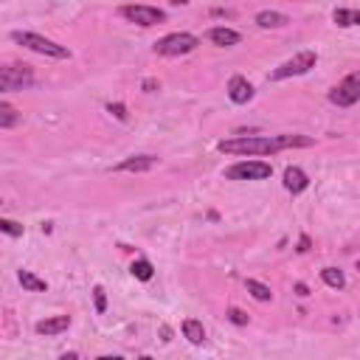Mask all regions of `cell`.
<instances>
[{
  "label": "cell",
  "instance_id": "cell-1",
  "mask_svg": "<svg viewBox=\"0 0 360 360\" xmlns=\"http://www.w3.org/2000/svg\"><path fill=\"white\" fill-rule=\"evenodd\" d=\"M290 147H312V138L307 135H237V138L219 141L217 150L222 155H273Z\"/></svg>",
  "mask_w": 360,
  "mask_h": 360
},
{
  "label": "cell",
  "instance_id": "cell-2",
  "mask_svg": "<svg viewBox=\"0 0 360 360\" xmlns=\"http://www.w3.org/2000/svg\"><path fill=\"white\" fill-rule=\"evenodd\" d=\"M12 39L17 45H23V48L34 51V54H42V57H51V60H68L71 51L65 48V45L42 37V34H34V31H12Z\"/></svg>",
  "mask_w": 360,
  "mask_h": 360
},
{
  "label": "cell",
  "instance_id": "cell-3",
  "mask_svg": "<svg viewBox=\"0 0 360 360\" xmlns=\"http://www.w3.org/2000/svg\"><path fill=\"white\" fill-rule=\"evenodd\" d=\"M200 45V39L189 31H174V34H166L155 42V54L158 57H186L192 54Z\"/></svg>",
  "mask_w": 360,
  "mask_h": 360
},
{
  "label": "cell",
  "instance_id": "cell-4",
  "mask_svg": "<svg viewBox=\"0 0 360 360\" xmlns=\"http://www.w3.org/2000/svg\"><path fill=\"white\" fill-rule=\"evenodd\" d=\"M34 84V71L28 65H0V93H15Z\"/></svg>",
  "mask_w": 360,
  "mask_h": 360
},
{
  "label": "cell",
  "instance_id": "cell-5",
  "mask_svg": "<svg viewBox=\"0 0 360 360\" xmlns=\"http://www.w3.org/2000/svg\"><path fill=\"white\" fill-rule=\"evenodd\" d=\"M315 62H318V57H315V51H301V54H296L293 60L282 62V65H279L273 73H270V79H273V82H282V79L304 76V73H309V71L315 68Z\"/></svg>",
  "mask_w": 360,
  "mask_h": 360
},
{
  "label": "cell",
  "instance_id": "cell-6",
  "mask_svg": "<svg viewBox=\"0 0 360 360\" xmlns=\"http://www.w3.org/2000/svg\"><path fill=\"white\" fill-rule=\"evenodd\" d=\"M118 15H121L124 20H129V23H135V26H144V28H150V26H161V23L166 20V12H163V9H155V6H147V3L121 6Z\"/></svg>",
  "mask_w": 360,
  "mask_h": 360
},
{
  "label": "cell",
  "instance_id": "cell-7",
  "mask_svg": "<svg viewBox=\"0 0 360 360\" xmlns=\"http://www.w3.org/2000/svg\"><path fill=\"white\" fill-rule=\"evenodd\" d=\"M225 180H267L273 174V166L264 161H240L222 172Z\"/></svg>",
  "mask_w": 360,
  "mask_h": 360
},
{
  "label": "cell",
  "instance_id": "cell-8",
  "mask_svg": "<svg viewBox=\"0 0 360 360\" xmlns=\"http://www.w3.org/2000/svg\"><path fill=\"white\" fill-rule=\"evenodd\" d=\"M330 102L338 107H352L360 102V73H349L338 87L330 90Z\"/></svg>",
  "mask_w": 360,
  "mask_h": 360
},
{
  "label": "cell",
  "instance_id": "cell-9",
  "mask_svg": "<svg viewBox=\"0 0 360 360\" xmlns=\"http://www.w3.org/2000/svg\"><path fill=\"white\" fill-rule=\"evenodd\" d=\"M228 99L234 105H248L253 99V84L245 76H231L228 79Z\"/></svg>",
  "mask_w": 360,
  "mask_h": 360
},
{
  "label": "cell",
  "instance_id": "cell-10",
  "mask_svg": "<svg viewBox=\"0 0 360 360\" xmlns=\"http://www.w3.org/2000/svg\"><path fill=\"white\" fill-rule=\"evenodd\" d=\"M307 186H309V177L304 174V169H298V166H287L285 169V189L290 195H301Z\"/></svg>",
  "mask_w": 360,
  "mask_h": 360
},
{
  "label": "cell",
  "instance_id": "cell-11",
  "mask_svg": "<svg viewBox=\"0 0 360 360\" xmlns=\"http://www.w3.org/2000/svg\"><path fill=\"white\" fill-rule=\"evenodd\" d=\"M208 39L214 42V45H219V48H231V45H240V31H234V28H225V26H214L211 31H208Z\"/></svg>",
  "mask_w": 360,
  "mask_h": 360
},
{
  "label": "cell",
  "instance_id": "cell-12",
  "mask_svg": "<svg viewBox=\"0 0 360 360\" xmlns=\"http://www.w3.org/2000/svg\"><path fill=\"white\" fill-rule=\"evenodd\" d=\"M68 327H71V315H54V318L39 321L34 330H37V335H60V332H65Z\"/></svg>",
  "mask_w": 360,
  "mask_h": 360
},
{
  "label": "cell",
  "instance_id": "cell-13",
  "mask_svg": "<svg viewBox=\"0 0 360 360\" xmlns=\"http://www.w3.org/2000/svg\"><path fill=\"white\" fill-rule=\"evenodd\" d=\"M155 163H158V158H152V155H132V158L121 161L116 166V172H150Z\"/></svg>",
  "mask_w": 360,
  "mask_h": 360
},
{
  "label": "cell",
  "instance_id": "cell-14",
  "mask_svg": "<svg viewBox=\"0 0 360 360\" xmlns=\"http://www.w3.org/2000/svg\"><path fill=\"white\" fill-rule=\"evenodd\" d=\"M287 23H290V17L282 15V12H259L256 15V26L259 28H285Z\"/></svg>",
  "mask_w": 360,
  "mask_h": 360
},
{
  "label": "cell",
  "instance_id": "cell-15",
  "mask_svg": "<svg viewBox=\"0 0 360 360\" xmlns=\"http://www.w3.org/2000/svg\"><path fill=\"white\" fill-rule=\"evenodd\" d=\"M183 338H186L189 343L200 346V343H206V327H203L197 318H186V321H183Z\"/></svg>",
  "mask_w": 360,
  "mask_h": 360
},
{
  "label": "cell",
  "instance_id": "cell-16",
  "mask_svg": "<svg viewBox=\"0 0 360 360\" xmlns=\"http://www.w3.org/2000/svg\"><path fill=\"white\" fill-rule=\"evenodd\" d=\"M17 282H20V285H23V290H28V293H45V290H48L45 279L34 276L31 270H17Z\"/></svg>",
  "mask_w": 360,
  "mask_h": 360
},
{
  "label": "cell",
  "instance_id": "cell-17",
  "mask_svg": "<svg viewBox=\"0 0 360 360\" xmlns=\"http://www.w3.org/2000/svg\"><path fill=\"white\" fill-rule=\"evenodd\" d=\"M20 124V113L15 105L9 102H0V129H9V127H17Z\"/></svg>",
  "mask_w": 360,
  "mask_h": 360
},
{
  "label": "cell",
  "instance_id": "cell-18",
  "mask_svg": "<svg viewBox=\"0 0 360 360\" xmlns=\"http://www.w3.org/2000/svg\"><path fill=\"white\" fill-rule=\"evenodd\" d=\"M129 273L138 279V282H150V279L155 276V267H152V262H147V259H135V262L129 264Z\"/></svg>",
  "mask_w": 360,
  "mask_h": 360
},
{
  "label": "cell",
  "instance_id": "cell-19",
  "mask_svg": "<svg viewBox=\"0 0 360 360\" xmlns=\"http://www.w3.org/2000/svg\"><path fill=\"white\" fill-rule=\"evenodd\" d=\"M321 279L332 290H343L346 287V276H343V270H338V267H324L321 270Z\"/></svg>",
  "mask_w": 360,
  "mask_h": 360
},
{
  "label": "cell",
  "instance_id": "cell-20",
  "mask_svg": "<svg viewBox=\"0 0 360 360\" xmlns=\"http://www.w3.org/2000/svg\"><path fill=\"white\" fill-rule=\"evenodd\" d=\"M332 20H335L341 28H349V26H357V23H360V12H357V9H335V12H332Z\"/></svg>",
  "mask_w": 360,
  "mask_h": 360
},
{
  "label": "cell",
  "instance_id": "cell-21",
  "mask_svg": "<svg viewBox=\"0 0 360 360\" xmlns=\"http://www.w3.org/2000/svg\"><path fill=\"white\" fill-rule=\"evenodd\" d=\"M245 287H248V293H251L256 301H270V298H273L270 287H267V285H262V282H256V279H248V282H245Z\"/></svg>",
  "mask_w": 360,
  "mask_h": 360
},
{
  "label": "cell",
  "instance_id": "cell-22",
  "mask_svg": "<svg viewBox=\"0 0 360 360\" xmlns=\"http://www.w3.org/2000/svg\"><path fill=\"white\" fill-rule=\"evenodd\" d=\"M0 231L9 234L12 240H20V237H23V225L15 222V219H0Z\"/></svg>",
  "mask_w": 360,
  "mask_h": 360
},
{
  "label": "cell",
  "instance_id": "cell-23",
  "mask_svg": "<svg viewBox=\"0 0 360 360\" xmlns=\"http://www.w3.org/2000/svg\"><path fill=\"white\" fill-rule=\"evenodd\" d=\"M93 301H96V312H105V309H107V293H105L102 285L93 287Z\"/></svg>",
  "mask_w": 360,
  "mask_h": 360
},
{
  "label": "cell",
  "instance_id": "cell-24",
  "mask_svg": "<svg viewBox=\"0 0 360 360\" xmlns=\"http://www.w3.org/2000/svg\"><path fill=\"white\" fill-rule=\"evenodd\" d=\"M228 318H231V324H237V327H245V324H248V315H245L240 307H231V309H228Z\"/></svg>",
  "mask_w": 360,
  "mask_h": 360
},
{
  "label": "cell",
  "instance_id": "cell-25",
  "mask_svg": "<svg viewBox=\"0 0 360 360\" xmlns=\"http://www.w3.org/2000/svg\"><path fill=\"white\" fill-rule=\"evenodd\" d=\"M107 113H113L118 121H127V107L118 105V102H116V105H107Z\"/></svg>",
  "mask_w": 360,
  "mask_h": 360
},
{
  "label": "cell",
  "instance_id": "cell-26",
  "mask_svg": "<svg viewBox=\"0 0 360 360\" xmlns=\"http://www.w3.org/2000/svg\"><path fill=\"white\" fill-rule=\"evenodd\" d=\"M296 296H301V298H307V296H309V287H307L304 282H298V285H296Z\"/></svg>",
  "mask_w": 360,
  "mask_h": 360
},
{
  "label": "cell",
  "instance_id": "cell-27",
  "mask_svg": "<svg viewBox=\"0 0 360 360\" xmlns=\"http://www.w3.org/2000/svg\"><path fill=\"white\" fill-rule=\"evenodd\" d=\"M161 84L155 82V79H144V90H147V93H152V90H158Z\"/></svg>",
  "mask_w": 360,
  "mask_h": 360
},
{
  "label": "cell",
  "instance_id": "cell-28",
  "mask_svg": "<svg viewBox=\"0 0 360 360\" xmlns=\"http://www.w3.org/2000/svg\"><path fill=\"white\" fill-rule=\"evenodd\" d=\"M307 251H309V240L301 237V242H298V253H307Z\"/></svg>",
  "mask_w": 360,
  "mask_h": 360
},
{
  "label": "cell",
  "instance_id": "cell-29",
  "mask_svg": "<svg viewBox=\"0 0 360 360\" xmlns=\"http://www.w3.org/2000/svg\"><path fill=\"white\" fill-rule=\"evenodd\" d=\"M169 3H172V6H186L189 0H169Z\"/></svg>",
  "mask_w": 360,
  "mask_h": 360
},
{
  "label": "cell",
  "instance_id": "cell-30",
  "mask_svg": "<svg viewBox=\"0 0 360 360\" xmlns=\"http://www.w3.org/2000/svg\"><path fill=\"white\" fill-rule=\"evenodd\" d=\"M0 206H3V203H0Z\"/></svg>",
  "mask_w": 360,
  "mask_h": 360
}]
</instances>
